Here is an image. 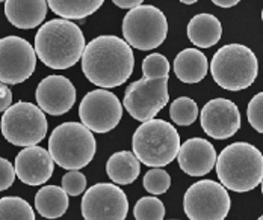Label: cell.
Instances as JSON below:
<instances>
[{
  "label": "cell",
  "instance_id": "13",
  "mask_svg": "<svg viewBox=\"0 0 263 220\" xmlns=\"http://www.w3.org/2000/svg\"><path fill=\"white\" fill-rule=\"evenodd\" d=\"M35 68L36 53L29 41L20 36L0 39V83H23L35 73Z\"/></svg>",
  "mask_w": 263,
  "mask_h": 220
},
{
  "label": "cell",
  "instance_id": "8",
  "mask_svg": "<svg viewBox=\"0 0 263 220\" xmlns=\"http://www.w3.org/2000/svg\"><path fill=\"white\" fill-rule=\"evenodd\" d=\"M168 20L165 14L152 5H141L129 11L123 20L124 41L138 50H155L166 39Z\"/></svg>",
  "mask_w": 263,
  "mask_h": 220
},
{
  "label": "cell",
  "instance_id": "12",
  "mask_svg": "<svg viewBox=\"0 0 263 220\" xmlns=\"http://www.w3.org/2000/svg\"><path fill=\"white\" fill-rule=\"evenodd\" d=\"M80 208L85 220H126L129 201L118 186L99 183L85 192Z\"/></svg>",
  "mask_w": 263,
  "mask_h": 220
},
{
  "label": "cell",
  "instance_id": "4",
  "mask_svg": "<svg viewBox=\"0 0 263 220\" xmlns=\"http://www.w3.org/2000/svg\"><path fill=\"white\" fill-rule=\"evenodd\" d=\"M133 154L150 167H163L174 162L180 149V136L174 125L163 119L142 122L132 140Z\"/></svg>",
  "mask_w": 263,
  "mask_h": 220
},
{
  "label": "cell",
  "instance_id": "5",
  "mask_svg": "<svg viewBox=\"0 0 263 220\" xmlns=\"http://www.w3.org/2000/svg\"><path fill=\"white\" fill-rule=\"evenodd\" d=\"M97 151V142L91 130L80 122H64L49 138V152L53 162L67 170H79L88 166Z\"/></svg>",
  "mask_w": 263,
  "mask_h": 220
},
{
  "label": "cell",
  "instance_id": "7",
  "mask_svg": "<svg viewBox=\"0 0 263 220\" xmlns=\"http://www.w3.org/2000/svg\"><path fill=\"white\" fill-rule=\"evenodd\" d=\"M49 122L46 113L38 106L18 101L2 116L0 130L3 138L15 146H36L47 136Z\"/></svg>",
  "mask_w": 263,
  "mask_h": 220
},
{
  "label": "cell",
  "instance_id": "20",
  "mask_svg": "<svg viewBox=\"0 0 263 220\" xmlns=\"http://www.w3.org/2000/svg\"><path fill=\"white\" fill-rule=\"evenodd\" d=\"M222 36L221 21L212 14H197L187 23V38L200 49H211Z\"/></svg>",
  "mask_w": 263,
  "mask_h": 220
},
{
  "label": "cell",
  "instance_id": "17",
  "mask_svg": "<svg viewBox=\"0 0 263 220\" xmlns=\"http://www.w3.org/2000/svg\"><path fill=\"white\" fill-rule=\"evenodd\" d=\"M177 162L186 175L204 177L216 165V151L206 139H187L183 145H180Z\"/></svg>",
  "mask_w": 263,
  "mask_h": 220
},
{
  "label": "cell",
  "instance_id": "21",
  "mask_svg": "<svg viewBox=\"0 0 263 220\" xmlns=\"http://www.w3.org/2000/svg\"><path fill=\"white\" fill-rule=\"evenodd\" d=\"M139 172H141L139 160L135 157L132 151L115 152L109 157L106 163L107 177L115 184H120V186L132 184L133 181H136V178L139 177Z\"/></svg>",
  "mask_w": 263,
  "mask_h": 220
},
{
  "label": "cell",
  "instance_id": "2",
  "mask_svg": "<svg viewBox=\"0 0 263 220\" xmlns=\"http://www.w3.org/2000/svg\"><path fill=\"white\" fill-rule=\"evenodd\" d=\"M85 35L82 29L62 18L50 20L35 35V53L52 70L74 67L85 52Z\"/></svg>",
  "mask_w": 263,
  "mask_h": 220
},
{
  "label": "cell",
  "instance_id": "11",
  "mask_svg": "<svg viewBox=\"0 0 263 220\" xmlns=\"http://www.w3.org/2000/svg\"><path fill=\"white\" fill-rule=\"evenodd\" d=\"M82 124L99 135L114 130L121 118L123 106L118 97L107 89H96L88 92L79 104Z\"/></svg>",
  "mask_w": 263,
  "mask_h": 220
},
{
  "label": "cell",
  "instance_id": "10",
  "mask_svg": "<svg viewBox=\"0 0 263 220\" xmlns=\"http://www.w3.org/2000/svg\"><path fill=\"white\" fill-rule=\"evenodd\" d=\"M170 101L168 80H148L142 77L127 86L124 92V107L136 121L147 122L156 118Z\"/></svg>",
  "mask_w": 263,
  "mask_h": 220
},
{
  "label": "cell",
  "instance_id": "1",
  "mask_svg": "<svg viewBox=\"0 0 263 220\" xmlns=\"http://www.w3.org/2000/svg\"><path fill=\"white\" fill-rule=\"evenodd\" d=\"M135 68L132 47L121 38L102 35L94 38L82 56L85 77L99 87L112 89L129 80Z\"/></svg>",
  "mask_w": 263,
  "mask_h": 220
},
{
  "label": "cell",
  "instance_id": "31",
  "mask_svg": "<svg viewBox=\"0 0 263 220\" xmlns=\"http://www.w3.org/2000/svg\"><path fill=\"white\" fill-rule=\"evenodd\" d=\"M15 167L9 160L0 157V192L8 190L15 181Z\"/></svg>",
  "mask_w": 263,
  "mask_h": 220
},
{
  "label": "cell",
  "instance_id": "25",
  "mask_svg": "<svg viewBox=\"0 0 263 220\" xmlns=\"http://www.w3.org/2000/svg\"><path fill=\"white\" fill-rule=\"evenodd\" d=\"M170 116L176 125L187 127L192 125L198 118V106L189 97H180L171 103Z\"/></svg>",
  "mask_w": 263,
  "mask_h": 220
},
{
  "label": "cell",
  "instance_id": "3",
  "mask_svg": "<svg viewBox=\"0 0 263 220\" xmlns=\"http://www.w3.org/2000/svg\"><path fill=\"white\" fill-rule=\"evenodd\" d=\"M215 166L221 184L233 192L254 190L263 180V154L248 142L226 146Z\"/></svg>",
  "mask_w": 263,
  "mask_h": 220
},
{
  "label": "cell",
  "instance_id": "37",
  "mask_svg": "<svg viewBox=\"0 0 263 220\" xmlns=\"http://www.w3.org/2000/svg\"><path fill=\"white\" fill-rule=\"evenodd\" d=\"M257 220H263V216H260V217H259V219Z\"/></svg>",
  "mask_w": 263,
  "mask_h": 220
},
{
  "label": "cell",
  "instance_id": "22",
  "mask_svg": "<svg viewBox=\"0 0 263 220\" xmlns=\"http://www.w3.org/2000/svg\"><path fill=\"white\" fill-rule=\"evenodd\" d=\"M35 208L46 219H59L68 210V194L62 187L44 186L35 196Z\"/></svg>",
  "mask_w": 263,
  "mask_h": 220
},
{
  "label": "cell",
  "instance_id": "34",
  "mask_svg": "<svg viewBox=\"0 0 263 220\" xmlns=\"http://www.w3.org/2000/svg\"><path fill=\"white\" fill-rule=\"evenodd\" d=\"M237 0H213V5H216V6H221V8H232V6H236Z\"/></svg>",
  "mask_w": 263,
  "mask_h": 220
},
{
  "label": "cell",
  "instance_id": "28",
  "mask_svg": "<svg viewBox=\"0 0 263 220\" xmlns=\"http://www.w3.org/2000/svg\"><path fill=\"white\" fill-rule=\"evenodd\" d=\"M142 186L152 194H163L168 192V189L171 186V177L166 170L155 167L144 175Z\"/></svg>",
  "mask_w": 263,
  "mask_h": 220
},
{
  "label": "cell",
  "instance_id": "6",
  "mask_svg": "<svg viewBox=\"0 0 263 220\" xmlns=\"http://www.w3.org/2000/svg\"><path fill=\"white\" fill-rule=\"evenodd\" d=\"M212 77L226 91H243L259 74V60L251 49L242 44L221 47L212 59Z\"/></svg>",
  "mask_w": 263,
  "mask_h": 220
},
{
  "label": "cell",
  "instance_id": "32",
  "mask_svg": "<svg viewBox=\"0 0 263 220\" xmlns=\"http://www.w3.org/2000/svg\"><path fill=\"white\" fill-rule=\"evenodd\" d=\"M12 103V92L9 86L0 83V112H6Z\"/></svg>",
  "mask_w": 263,
  "mask_h": 220
},
{
  "label": "cell",
  "instance_id": "19",
  "mask_svg": "<svg viewBox=\"0 0 263 220\" xmlns=\"http://www.w3.org/2000/svg\"><path fill=\"white\" fill-rule=\"evenodd\" d=\"M208 70V57L197 49H184L174 59L176 77L183 83L201 82L206 77Z\"/></svg>",
  "mask_w": 263,
  "mask_h": 220
},
{
  "label": "cell",
  "instance_id": "30",
  "mask_svg": "<svg viewBox=\"0 0 263 220\" xmlns=\"http://www.w3.org/2000/svg\"><path fill=\"white\" fill-rule=\"evenodd\" d=\"M247 118L250 125L263 135V92H259L251 98L247 107Z\"/></svg>",
  "mask_w": 263,
  "mask_h": 220
},
{
  "label": "cell",
  "instance_id": "29",
  "mask_svg": "<svg viewBox=\"0 0 263 220\" xmlns=\"http://www.w3.org/2000/svg\"><path fill=\"white\" fill-rule=\"evenodd\" d=\"M62 189L68 196H79L86 190V177L79 170H68L62 177Z\"/></svg>",
  "mask_w": 263,
  "mask_h": 220
},
{
  "label": "cell",
  "instance_id": "38",
  "mask_svg": "<svg viewBox=\"0 0 263 220\" xmlns=\"http://www.w3.org/2000/svg\"><path fill=\"white\" fill-rule=\"evenodd\" d=\"M262 21H263V9H262Z\"/></svg>",
  "mask_w": 263,
  "mask_h": 220
},
{
  "label": "cell",
  "instance_id": "36",
  "mask_svg": "<svg viewBox=\"0 0 263 220\" xmlns=\"http://www.w3.org/2000/svg\"><path fill=\"white\" fill-rule=\"evenodd\" d=\"M260 186H262V194H263V180H262V183H260Z\"/></svg>",
  "mask_w": 263,
  "mask_h": 220
},
{
  "label": "cell",
  "instance_id": "9",
  "mask_svg": "<svg viewBox=\"0 0 263 220\" xmlns=\"http://www.w3.org/2000/svg\"><path fill=\"white\" fill-rule=\"evenodd\" d=\"M230 207L227 189L213 180H201L184 193L183 208L189 220H224Z\"/></svg>",
  "mask_w": 263,
  "mask_h": 220
},
{
  "label": "cell",
  "instance_id": "27",
  "mask_svg": "<svg viewBox=\"0 0 263 220\" xmlns=\"http://www.w3.org/2000/svg\"><path fill=\"white\" fill-rule=\"evenodd\" d=\"M142 73L148 80H159L170 77V62L160 53H152L142 60Z\"/></svg>",
  "mask_w": 263,
  "mask_h": 220
},
{
  "label": "cell",
  "instance_id": "24",
  "mask_svg": "<svg viewBox=\"0 0 263 220\" xmlns=\"http://www.w3.org/2000/svg\"><path fill=\"white\" fill-rule=\"evenodd\" d=\"M0 220H36L30 204L18 196L0 197Z\"/></svg>",
  "mask_w": 263,
  "mask_h": 220
},
{
  "label": "cell",
  "instance_id": "18",
  "mask_svg": "<svg viewBox=\"0 0 263 220\" xmlns=\"http://www.w3.org/2000/svg\"><path fill=\"white\" fill-rule=\"evenodd\" d=\"M47 8L44 0H8L5 2V15L12 26L29 30L44 21Z\"/></svg>",
  "mask_w": 263,
  "mask_h": 220
},
{
  "label": "cell",
  "instance_id": "26",
  "mask_svg": "<svg viewBox=\"0 0 263 220\" xmlns=\"http://www.w3.org/2000/svg\"><path fill=\"white\" fill-rule=\"evenodd\" d=\"M133 216L136 220H163L165 205L159 197L144 196L136 202L133 208Z\"/></svg>",
  "mask_w": 263,
  "mask_h": 220
},
{
  "label": "cell",
  "instance_id": "16",
  "mask_svg": "<svg viewBox=\"0 0 263 220\" xmlns=\"http://www.w3.org/2000/svg\"><path fill=\"white\" fill-rule=\"evenodd\" d=\"M15 175L27 186H43L53 175L54 162L50 152L41 146H29L15 157Z\"/></svg>",
  "mask_w": 263,
  "mask_h": 220
},
{
  "label": "cell",
  "instance_id": "14",
  "mask_svg": "<svg viewBox=\"0 0 263 220\" xmlns=\"http://www.w3.org/2000/svg\"><path fill=\"white\" fill-rule=\"evenodd\" d=\"M201 128L209 138L224 140L237 133L242 125L237 106L227 98H213L200 113Z\"/></svg>",
  "mask_w": 263,
  "mask_h": 220
},
{
  "label": "cell",
  "instance_id": "15",
  "mask_svg": "<svg viewBox=\"0 0 263 220\" xmlns=\"http://www.w3.org/2000/svg\"><path fill=\"white\" fill-rule=\"evenodd\" d=\"M38 107L53 116L65 115L76 103V87L64 76H47L35 92Z\"/></svg>",
  "mask_w": 263,
  "mask_h": 220
},
{
  "label": "cell",
  "instance_id": "33",
  "mask_svg": "<svg viewBox=\"0 0 263 220\" xmlns=\"http://www.w3.org/2000/svg\"><path fill=\"white\" fill-rule=\"evenodd\" d=\"M114 5H117L118 8H123V9H135L138 6L142 5L141 0H114Z\"/></svg>",
  "mask_w": 263,
  "mask_h": 220
},
{
  "label": "cell",
  "instance_id": "35",
  "mask_svg": "<svg viewBox=\"0 0 263 220\" xmlns=\"http://www.w3.org/2000/svg\"><path fill=\"white\" fill-rule=\"evenodd\" d=\"M182 3H184V5H195L197 2L195 0H182Z\"/></svg>",
  "mask_w": 263,
  "mask_h": 220
},
{
  "label": "cell",
  "instance_id": "23",
  "mask_svg": "<svg viewBox=\"0 0 263 220\" xmlns=\"http://www.w3.org/2000/svg\"><path fill=\"white\" fill-rule=\"evenodd\" d=\"M103 5V0H49L47 6L62 20H82L92 15Z\"/></svg>",
  "mask_w": 263,
  "mask_h": 220
}]
</instances>
